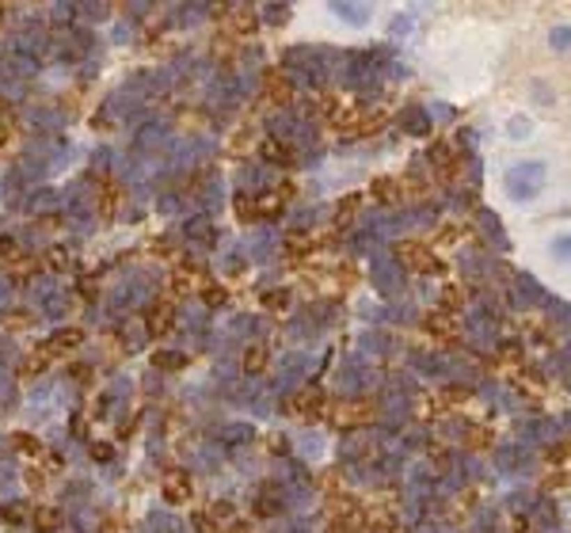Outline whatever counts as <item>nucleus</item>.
<instances>
[{"label":"nucleus","mask_w":571,"mask_h":533,"mask_svg":"<svg viewBox=\"0 0 571 533\" xmlns=\"http://www.w3.org/2000/svg\"><path fill=\"white\" fill-rule=\"evenodd\" d=\"M396 260L407 266V271H419V274H446V263L430 255V248L423 240H400L396 244Z\"/></svg>","instance_id":"nucleus-1"},{"label":"nucleus","mask_w":571,"mask_h":533,"mask_svg":"<svg viewBox=\"0 0 571 533\" xmlns=\"http://www.w3.org/2000/svg\"><path fill=\"white\" fill-rule=\"evenodd\" d=\"M373 411H377V404L373 400H347V404H336V408H328L331 423L336 427H362L373 419Z\"/></svg>","instance_id":"nucleus-2"},{"label":"nucleus","mask_w":571,"mask_h":533,"mask_svg":"<svg viewBox=\"0 0 571 533\" xmlns=\"http://www.w3.org/2000/svg\"><path fill=\"white\" fill-rule=\"evenodd\" d=\"M145 324H149L152 335H168L171 328H175V301H171V297H160V301H152L149 312H145Z\"/></svg>","instance_id":"nucleus-3"},{"label":"nucleus","mask_w":571,"mask_h":533,"mask_svg":"<svg viewBox=\"0 0 571 533\" xmlns=\"http://www.w3.org/2000/svg\"><path fill=\"white\" fill-rule=\"evenodd\" d=\"M221 27L228 31V35H256L259 19H256V12H251V8L233 4V8H225V12H221Z\"/></svg>","instance_id":"nucleus-4"},{"label":"nucleus","mask_w":571,"mask_h":533,"mask_svg":"<svg viewBox=\"0 0 571 533\" xmlns=\"http://www.w3.org/2000/svg\"><path fill=\"white\" fill-rule=\"evenodd\" d=\"M80 343H84V332H80V328H61V332H54L38 351H42L46 358H57V354L72 351V347H80Z\"/></svg>","instance_id":"nucleus-5"},{"label":"nucleus","mask_w":571,"mask_h":533,"mask_svg":"<svg viewBox=\"0 0 571 533\" xmlns=\"http://www.w3.org/2000/svg\"><path fill=\"white\" fill-rule=\"evenodd\" d=\"M290 408L301 411V415H308V419H320V415H328V397H324L320 389H305V392H297V397L290 400Z\"/></svg>","instance_id":"nucleus-6"},{"label":"nucleus","mask_w":571,"mask_h":533,"mask_svg":"<svg viewBox=\"0 0 571 533\" xmlns=\"http://www.w3.org/2000/svg\"><path fill=\"white\" fill-rule=\"evenodd\" d=\"M263 95H267L271 103H279V107H282V103L293 100V88H290V80H286L279 69H267V72H263Z\"/></svg>","instance_id":"nucleus-7"},{"label":"nucleus","mask_w":571,"mask_h":533,"mask_svg":"<svg viewBox=\"0 0 571 533\" xmlns=\"http://www.w3.org/2000/svg\"><path fill=\"white\" fill-rule=\"evenodd\" d=\"M423 328H427V335L442 339V343H453L457 339V324H453L450 312H427V317H423Z\"/></svg>","instance_id":"nucleus-8"},{"label":"nucleus","mask_w":571,"mask_h":533,"mask_svg":"<svg viewBox=\"0 0 571 533\" xmlns=\"http://www.w3.org/2000/svg\"><path fill=\"white\" fill-rule=\"evenodd\" d=\"M366 530L373 533H400V514L393 507H373V511H366Z\"/></svg>","instance_id":"nucleus-9"},{"label":"nucleus","mask_w":571,"mask_h":533,"mask_svg":"<svg viewBox=\"0 0 571 533\" xmlns=\"http://www.w3.org/2000/svg\"><path fill=\"white\" fill-rule=\"evenodd\" d=\"M381 126H385V115L381 111H373V115H358L354 122H350V137H370V134H377Z\"/></svg>","instance_id":"nucleus-10"},{"label":"nucleus","mask_w":571,"mask_h":533,"mask_svg":"<svg viewBox=\"0 0 571 533\" xmlns=\"http://www.w3.org/2000/svg\"><path fill=\"white\" fill-rule=\"evenodd\" d=\"M164 499H168V503H175V507L191 499V484H187V476H171L168 488H164Z\"/></svg>","instance_id":"nucleus-11"},{"label":"nucleus","mask_w":571,"mask_h":533,"mask_svg":"<svg viewBox=\"0 0 571 533\" xmlns=\"http://www.w3.org/2000/svg\"><path fill=\"white\" fill-rule=\"evenodd\" d=\"M35 530H38V533L61 530V514H57L54 507H38V511H35Z\"/></svg>","instance_id":"nucleus-12"},{"label":"nucleus","mask_w":571,"mask_h":533,"mask_svg":"<svg viewBox=\"0 0 571 533\" xmlns=\"http://www.w3.org/2000/svg\"><path fill=\"white\" fill-rule=\"evenodd\" d=\"M118 183H111V180H103L100 183V209H103V217H111L114 214V206H118Z\"/></svg>","instance_id":"nucleus-13"},{"label":"nucleus","mask_w":571,"mask_h":533,"mask_svg":"<svg viewBox=\"0 0 571 533\" xmlns=\"http://www.w3.org/2000/svg\"><path fill=\"white\" fill-rule=\"evenodd\" d=\"M370 195L377 198V202H396V198H400V187H396V180H389V175H381V180H373Z\"/></svg>","instance_id":"nucleus-14"},{"label":"nucleus","mask_w":571,"mask_h":533,"mask_svg":"<svg viewBox=\"0 0 571 533\" xmlns=\"http://www.w3.org/2000/svg\"><path fill=\"white\" fill-rule=\"evenodd\" d=\"M12 446L19 450V454H27V457H42V454H46L42 442H38L35 434H23V431H19V434H12Z\"/></svg>","instance_id":"nucleus-15"},{"label":"nucleus","mask_w":571,"mask_h":533,"mask_svg":"<svg viewBox=\"0 0 571 533\" xmlns=\"http://www.w3.org/2000/svg\"><path fill=\"white\" fill-rule=\"evenodd\" d=\"M514 381H518V389H529V397H541V392H545V381L537 377V369H526V366H522Z\"/></svg>","instance_id":"nucleus-16"},{"label":"nucleus","mask_w":571,"mask_h":533,"mask_svg":"<svg viewBox=\"0 0 571 533\" xmlns=\"http://www.w3.org/2000/svg\"><path fill=\"white\" fill-rule=\"evenodd\" d=\"M263 160H271V164H293V152L279 141H263Z\"/></svg>","instance_id":"nucleus-17"},{"label":"nucleus","mask_w":571,"mask_h":533,"mask_svg":"<svg viewBox=\"0 0 571 533\" xmlns=\"http://www.w3.org/2000/svg\"><path fill=\"white\" fill-rule=\"evenodd\" d=\"M244 369H248V374H263L267 369V351L263 347H248V351H244Z\"/></svg>","instance_id":"nucleus-18"},{"label":"nucleus","mask_w":571,"mask_h":533,"mask_svg":"<svg viewBox=\"0 0 571 533\" xmlns=\"http://www.w3.org/2000/svg\"><path fill=\"white\" fill-rule=\"evenodd\" d=\"M492 442H495V434L487 431V427H472V431L464 434V446H469V450H487Z\"/></svg>","instance_id":"nucleus-19"},{"label":"nucleus","mask_w":571,"mask_h":533,"mask_svg":"<svg viewBox=\"0 0 571 533\" xmlns=\"http://www.w3.org/2000/svg\"><path fill=\"white\" fill-rule=\"evenodd\" d=\"M286 305H290V294H286V289H267L263 294V309L267 312H282Z\"/></svg>","instance_id":"nucleus-20"},{"label":"nucleus","mask_w":571,"mask_h":533,"mask_svg":"<svg viewBox=\"0 0 571 533\" xmlns=\"http://www.w3.org/2000/svg\"><path fill=\"white\" fill-rule=\"evenodd\" d=\"M38 263L50 266V271H65V266H69V252H65V248H50V252H46Z\"/></svg>","instance_id":"nucleus-21"},{"label":"nucleus","mask_w":571,"mask_h":533,"mask_svg":"<svg viewBox=\"0 0 571 533\" xmlns=\"http://www.w3.org/2000/svg\"><path fill=\"white\" fill-rule=\"evenodd\" d=\"M464 301H469V289H464V286H446V294H442L446 309H461Z\"/></svg>","instance_id":"nucleus-22"},{"label":"nucleus","mask_w":571,"mask_h":533,"mask_svg":"<svg viewBox=\"0 0 571 533\" xmlns=\"http://www.w3.org/2000/svg\"><path fill=\"white\" fill-rule=\"evenodd\" d=\"M35 271H42V263H38V260H23V255H19V260H12V274H15L19 282L31 278Z\"/></svg>","instance_id":"nucleus-23"},{"label":"nucleus","mask_w":571,"mask_h":533,"mask_svg":"<svg viewBox=\"0 0 571 533\" xmlns=\"http://www.w3.org/2000/svg\"><path fill=\"white\" fill-rule=\"evenodd\" d=\"M46 366H50V362H46V354H42V351H35V354H27V362H23L19 374H23V377H31V374H42Z\"/></svg>","instance_id":"nucleus-24"},{"label":"nucleus","mask_w":571,"mask_h":533,"mask_svg":"<svg viewBox=\"0 0 571 533\" xmlns=\"http://www.w3.org/2000/svg\"><path fill=\"white\" fill-rule=\"evenodd\" d=\"M0 324L12 328V332H23V328H31V317L27 312H8V317H0Z\"/></svg>","instance_id":"nucleus-25"},{"label":"nucleus","mask_w":571,"mask_h":533,"mask_svg":"<svg viewBox=\"0 0 571 533\" xmlns=\"http://www.w3.org/2000/svg\"><path fill=\"white\" fill-rule=\"evenodd\" d=\"M191 522H194V530H198V533H221V526H217V522L210 518L206 511H202V514H191Z\"/></svg>","instance_id":"nucleus-26"},{"label":"nucleus","mask_w":571,"mask_h":533,"mask_svg":"<svg viewBox=\"0 0 571 533\" xmlns=\"http://www.w3.org/2000/svg\"><path fill=\"white\" fill-rule=\"evenodd\" d=\"M202 297H206V305H214V309H217V305L228 301V289L225 286H206V289H202Z\"/></svg>","instance_id":"nucleus-27"},{"label":"nucleus","mask_w":571,"mask_h":533,"mask_svg":"<svg viewBox=\"0 0 571 533\" xmlns=\"http://www.w3.org/2000/svg\"><path fill=\"white\" fill-rule=\"evenodd\" d=\"M286 248H290V252L293 255H305V252H313V240H308V237H301V232H293V237H290V244H286Z\"/></svg>","instance_id":"nucleus-28"},{"label":"nucleus","mask_w":571,"mask_h":533,"mask_svg":"<svg viewBox=\"0 0 571 533\" xmlns=\"http://www.w3.org/2000/svg\"><path fill=\"white\" fill-rule=\"evenodd\" d=\"M210 518H214L217 522V526H221V522H228V518H233V503H225V499H221V503H214V507H210Z\"/></svg>","instance_id":"nucleus-29"},{"label":"nucleus","mask_w":571,"mask_h":533,"mask_svg":"<svg viewBox=\"0 0 571 533\" xmlns=\"http://www.w3.org/2000/svg\"><path fill=\"white\" fill-rule=\"evenodd\" d=\"M464 400H469V389H461V385H450L442 397V404H464Z\"/></svg>","instance_id":"nucleus-30"},{"label":"nucleus","mask_w":571,"mask_h":533,"mask_svg":"<svg viewBox=\"0 0 571 533\" xmlns=\"http://www.w3.org/2000/svg\"><path fill=\"white\" fill-rule=\"evenodd\" d=\"M564 461H568V442H556L549 450V465H564Z\"/></svg>","instance_id":"nucleus-31"},{"label":"nucleus","mask_w":571,"mask_h":533,"mask_svg":"<svg viewBox=\"0 0 571 533\" xmlns=\"http://www.w3.org/2000/svg\"><path fill=\"white\" fill-rule=\"evenodd\" d=\"M0 260H19V248H15V240L0 237Z\"/></svg>","instance_id":"nucleus-32"},{"label":"nucleus","mask_w":571,"mask_h":533,"mask_svg":"<svg viewBox=\"0 0 571 533\" xmlns=\"http://www.w3.org/2000/svg\"><path fill=\"white\" fill-rule=\"evenodd\" d=\"M457 237H461V229H457V225H442V229H438V244H453Z\"/></svg>","instance_id":"nucleus-33"},{"label":"nucleus","mask_w":571,"mask_h":533,"mask_svg":"<svg viewBox=\"0 0 571 533\" xmlns=\"http://www.w3.org/2000/svg\"><path fill=\"white\" fill-rule=\"evenodd\" d=\"M248 141H251L248 130H240V134L233 137V152H236V157H244V152H248Z\"/></svg>","instance_id":"nucleus-34"},{"label":"nucleus","mask_w":571,"mask_h":533,"mask_svg":"<svg viewBox=\"0 0 571 533\" xmlns=\"http://www.w3.org/2000/svg\"><path fill=\"white\" fill-rule=\"evenodd\" d=\"M499 358H503V362H510V366H518V362H522V351H518L514 343H507V347L499 351Z\"/></svg>","instance_id":"nucleus-35"},{"label":"nucleus","mask_w":571,"mask_h":533,"mask_svg":"<svg viewBox=\"0 0 571 533\" xmlns=\"http://www.w3.org/2000/svg\"><path fill=\"white\" fill-rule=\"evenodd\" d=\"M236 214H240V221H248V217H256V206L240 195V198H236Z\"/></svg>","instance_id":"nucleus-36"},{"label":"nucleus","mask_w":571,"mask_h":533,"mask_svg":"<svg viewBox=\"0 0 571 533\" xmlns=\"http://www.w3.org/2000/svg\"><path fill=\"white\" fill-rule=\"evenodd\" d=\"M157 366L175 369V366H183V354H157Z\"/></svg>","instance_id":"nucleus-37"},{"label":"nucleus","mask_w":571,"mask_h":533,"mask_svg":"<svg viewBox=\"0 0 571 533\" xmlns=\"http://www.w3.org/2000/svg\"><path fill=\"white\" fill-rule=\"evenodd\" d=\"M354 206H358V198H354V195H350L347 202H339V221H347V217L354 214Z\"/></svg>","instance_id":"nucleus-38"},{"label":"nucleus","mask_w":571,"mask_h":533,"mask_svg":"<svg viewBox=\"0 0 571 533\" xmlns=\"http://www.w3.org/2000/svg\"><path fill=\"white\" fill-rule=\"evenodd\" d=\"M23 480H27L31 488H42V484H46V480H42V472H35V468H27V472H23Z\"/></svg>","instance_id":"nucleus-39"},{"label":"nucleus","mask_w":571,"mask_h":533,"mask_svg":"<svg viewBox=\"0 0 571 533\" xmlns=\"http://www.w3.org/2000/svg\"><path fill=\"white\" fill-rule=\"evenodd\" d=\"M256 511H259V514H263V518H271V514H274V511H279V503H274V499H263V503H259V507H256Z\"/></svg>","instance_id":"nucleus-40"},{"label":"nucleus","mask_w":571,"mask_h":533,"mask_svg":"<svg viewBox=\"0 0 571 533\" xmlns=\"http://www.w3.org/2000/svg\"><path fill=\"white\" fill-rule=\"evenodd\" d=\"M92 457L95 461H111V446H92Z\"/></svg>","instance_id":"nucleus-41"},{"label":"nucleus","mask_w":571,"mask_h":533,"mask_svg":"<svg viewBox=\"0 0 571 533\" xmlns=\"http://www.w3.org/2000/svg\"><path fill=\"white\" fill-rule=\"evenodd\" d=\"M328 533H358V530H350V526H347V522H336V518H331V526H328Z\"/></svg>","instance_id":"nucleus-42"},{"label":"nucleus","mask_w":571,"mask_h":533,"mask_svg":"<svg viewBox=\"0 0 571 533\" xmlns=\"http://www.w3.org/2000/svg\"><path fill=\"white\" fill-rule=\"evenodd\" d=\"M225 533H251V522H233Z\"/></svg>","instance_id":"nucleus-43"},{"label":"nucleus","mask_w":571,"mask_h":533,"mask_svg":"<svg viewBox=\"0 0 571 533\" xmlns=\"http://www.w3.org/2000/svg\"><path fill=\"white\" fill-rule=\"evenodd\" d=\"M568 484V476L564 472H556V476H549V488H564Z\"/></svg>","instance_id":"nucleus-44"},{"label":"nucleus","mask_w":571,"mask_h":533,"mask_svg":"<svg viewBox=\"0 0 571 533\" xmlns=\"http://www.w3.org/2000/svg\"><path fill=\"white\" fill-rule=\"evenodd\" d=\"M8 137H12V130H8V126H0V145H8Z\"/></svg>","instance_id":"nucleus-45"},{"label":"nucleus","mask_w":571,"mask_h":533,"mask_svg":"<svg viewBox=\"0 0 571 533\" xmlns=\"http://www.w3.org/2000/svg\"><path fill=\"white\" fill-rule=\"evenodd\" d=\"M0 19H4V8H0Z\"/></svg>","instance_id":"nucleus-46"}]
</instances>
